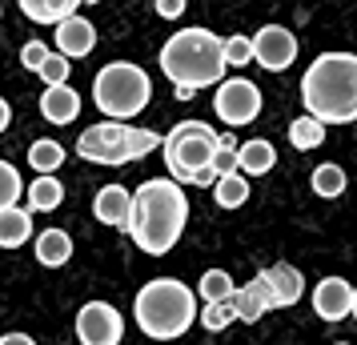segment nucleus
I'll return each instance as SVG.
<instances>
[{"label": "nucleus", "mask_w": 357, "mask_h": 345, "mask_svg": "<svg viewBox=\"0 0 357 345\" xmlns=\"http://www.w3.org/2000/svg\"><path fill=\"white\" fill-rule=\"evenodd\" d=\"M189 225V197L173 177H153L141 189H132V213H129V237L141 253L165 257L173 253Z\"/></svg>", "instance_id": "f257e3e1"}, {"label": "nucleus", "mask_w": 357, "mask_h": 345, "mask_svg": "<svg viewBox=\"0 0 357 345\" xmlns=\"http://www.w3.org/2000/svg\"><path fill=\"white\" fill-rule=\"evenodd\" d=\"M301 105L305 116L329 125L357 121V56L354 52H321L301 77Z\"/></svg>", "instance_id": "f03ea898"}, {"label": "nucleus", "mask_w": 357, "mask_h": 345, "mask_svg": "<svg viewBox=\"0 0 357 345\" xmlns=\"http://www.w3.org/2000/svg\"><path fill=\"white\" fill-rule=\"evenodd\" d=\"M161 65L165 81L173 89H217L225 81V40L209 29H181L161 45Z\"/></svg>", "instance_id": "7ed1b4c3"}, {"label": "nucleus", "mask_w": 357, "mask_h": 345, "mask_svg": "<svg viewBox=\"0 0 357 345\" xmlns=\"http://www.w3.org/2000/svg\"><path fill=\"white\" fill-rule=\"evenodd\" d=\"M132 317H137V329L145 337H153V342H177L201 317L197 289H189L177 277H153L132 297Z\"/></svg>", "instance_id": "20e7f679"}, {"label": "nucleus", "mask_w": 357, "mask_h": 345, "mask_svg": "<svg viewBox=\"0 0 357 345\" xmlns=\"http://www.w3.org/2000/svg\"><path fill=\"white\" fill-rule=\"evenodd\" d=\"M149 100H153V81L132 61H109L93 77V105H97V113H105V121L129 125L132 116L149 109Z\"/></svg>", "instance_id": "39448f33"}, {"label": "nucleus", "mask_w": 357, "mask_h": 345, "mask_svg": "<svg viewBox=\"0 0 357 345\" xmlns=\"http://www.w3.org/2000/svg\"><path fill=\"white\" fill-rule=\"evenodd\" d=\"M157 145H165V137H157L153 129L97 121L77 137V157L93 164H132L145 161L149 153H157Z\"/></svg>", "instance_id": "423d86ee"}, {"label": "nucleus", "mask_w": 357, "mask_h": 345, "mask_svg": "<svg viewBox=\"0 0 357 345\" xmlns=\"http://www.w3.org/2000/svg\"><path fill=\"white\" fill-rule=\"evenodd\" d=\"M217 145H221V132L205 125V121H181L165 132V169L177 185H193L197 173L213 169V157H217Z\"/></svg>", "instance_id": "0eeeda50"}, {"label": "nucleus", "mask_w": 357, "mask_h": 345, "mask_svg": "<svg viewBox=\"0 0 357 345\" xmlns=\"http://www.w3.org/2000/svg\"><path fill=\"white\" fill-rule=\"evenodd\" d=\"M261 89L249 77H225L213 93V113L225 121L229 129H241V125H253L261 116Z\"/></svg>", "instance_id": "6e6552de"}, {"label": "nucleus", "mask_w": 357, "mask_h": 345, "mask_svg": "<svg viewBox=\"0 0 357 345\" xmlns=\"http://www.w3.org/2000/svg\"><path fill=\"white\" fill-rule=\"evenodd\" d=\"M125 337V317L109 301H89L77 313V342L81 345H121Z\"/></svg>", "instance_id": "1a4fd4ad"}, {"label": "nucleus", "mask_w": 357, "mask_h": 345, "mask_svg": "<svg viewBox=\"0 0 357 345\" xmlns=\"http://www.w3.org/2000/svg\"><path fill=\"white\" fill-rule=\"evenodd\" d=\"M297 36L285 29V24H265L253 36V61H257L265 72H285V68L297 61Z\"/></svg>", "instance_id": "9d476101"}, {"label": "nucleus", "mask_w": 357, "mask_h": 345, "mask_svg": "<svg viewBox=\"0 0 357 345\" xmlns=\"http://www.w3.org/2000/svg\"><path fill=\"white\" fill-rule=\"evenodd\" d=\"M313 313L321 317V321H345V317H354V285L337 273H329L313 285Z\"/></svg>", "instance_id": "9b49d317"}, {"label": "nucleus", "mask_w": 357, "mask_h": 345, "mask_svg": "<svg viewBox=\"0 0 357 345\" xmlns=\"http://www.w3.org/2000/svg\"><path fill=\"white\" fill-rule=\"evenodd\" d=\"M233 309H237V321L257 325L269 309H277V297H273V289H269V281L257 273L253 281L237 285V293H233Z\"/></svg>", "instance_id": "f8f14e48"}, {"label": "nucleus", "mask_w": 357, "mask_h": 345, "mask_svg": "<svg viewBox=\"0 0 357 345\" xmlns=\"http://www.w3.org/2000/svg\"><path fill=\"white\" fill-rule=\"evenodd\" d=\"M129 213H132V193L125 185H100L93 197V217L109 229H129Z\"/></svg>", "instance_id": "ddd939ff"}, {"label": "nucleus", "mask_w": 357, "mask_h": 345, "mask_svg": "<svg viewBox=\"0 0 357 345\" xmlns=\"http://www.w3.org/2000/svg\"><path fill=\"white\" fill-rule=\"evenodd\" d=\"M93 49H97V29H93L89 17H73V20H65V24L56 29L52 52H61L65 61H81V56H89Z\"/></svg>", "instance_id": "4468645a"}, {"label": "nucleus", "mask_w": 357, "mask_h": 345, "mask_svg": "<svg viewBox=\"0 0 357 345\" xmlns=\"http://www.w3.org/2000/svg\"><path fill=\"white\" fill-rule=\"evenodd\" d=\"M261 277L269 281V289H273L277 297V309H289V305H297L301 297H305V277H301V269L289 261H277L269 265V269H261Z\"/></svg>", "instance_id": "2eb2a0df"}, {"label": "nucleus", "mask_w": 357, "mask_h": 345, "mask_svg": "<svg viewBox=\"0 0 357 345\" xmlns=\"http://www.w3.org/2000/svg\"><path fill=\"white\" fill-rule=\"evenodd\" d=\"M40 116L49 125H73L81 116V93L73 84H52L40 93Z\"/></svg>", "instance_id": "dca6fc26"}, {"label": "nucleus", "mask_w": 357, "mask_h": 345, "mask_svg": "<svg viewBox=\"0 0 357 345\" xmlns=\"http://www.w3.org/2000/svg\"><path fill=\"white\" fill-rule=\"evenodd\" d=\"M273 164H277L273 141H265V137L241 141V148H237V173H241V177H265Z\"/></svg>", "instance_id": "f3484780"}, {"label": "nucleus", "mask_w": 357, "mask_h": 345, "mask_svg": "<svg viewBox=\"0 0 357 345\" xmlns=\"http://www.w3.org/2000/svg\"><path fill=\"white\" fill-rule=\"evenodd\" d=\"M33 249H36V261L45 269H61V265L73 261V237L65 229H40Z\"/></svg>", "instance_id": "a211bd4d"}, {"label": "nucleus", "mask_w": 357, "mask_h": 345, "mask_svg": "<svg viewBox=\"0 0 357 345\" xmlns=\"http://www.w3.org/2000/svg\"><path fill=\"white\" fill-rule=\"evenodd\" d=\"M20 13L29 20H36V24H65V20H73L77 13H81V4L77 0H20Z\"/></svg>", "instance_id": "6ab92c4d"}, {"label": "nucleus", "mask_w": 357, "mask_h": 345, "mask_svg": "<svg viewBox=\"0 0 357 345\" xmlns=\"http://www.w3.org/2000/svg\"><path fill=\"white\" fill-rule=\"evenodd\" d=\"M33 241V213L29 209H4L0 213V249H20Z\"/></svg>", "instance_id": "aec40b11"}, {"label": "nucleus", "mask_w": 357, "mask_h": 345, "mask_svg": "<svg viewBox=\"0 0 357 345\" xmlns=\"http://www.w3.org/2000/svg\"><path fill=\"white\" fill-rule=\"evenodd\" d=\"M61 201H65L61 177H33V185H29V213H56Z\"/></svg>", "instance_id": "412c9836"}, {"label": "nucleus", "mask_w": 357, "mask_h": 345, "mask_svg": "<svg viewBox=\"0 0 357 345\" xmlns=\"http://www.w3.org/2000/svg\"><path fill=\"white\" fill-rule=\"evenodd\" d=\"M29 164H33L36 177H52V173H61V164H65V145L52 141V137H40V141L29 145Z\"/></svg>", "instance_id": "4be33fe9"}, {"label": "nucleus", "mask_w": 357, "mask_h": 345, "mask_svg": "<svg viewBox=\"0 0 357 345\" xmlns=\"http://www.w3.org/2000/svg\"><path fill=\"white\" fill-rule=\"evenodd\" d=\"M233 293H237L233 273H225V269H205V273H201L197 301H205V305H221V301H233Z\"/></svg>", "instance_id": "5701e85b"}, {"label": "nucleus", "mask_w": 357, "mask_h": 345, "mask_svg": "<svg viewBox=\"0 0 357 345\" xmlns=\"http://www.w3.org/2000/svg\"><path fill=\"white\" fill-rule=\"evenodd\" d=\"M309 185H313V193H317V197L337 201L341 193H345L349 177H345V169H341L337 161H325V164H317V169L309 173Z\"/></svg>", "instance_id": "b1692460"}, {"label": "nucleus", "mask_w": 357, "mask_h": 345, "mask_svg": "<svg viewBox=\"0 0 357 345\" xmlns=\"http://www.w3.org/2000/svg\"><path fill=\"white\" fill-rule=\"evenodd\" d=\"M289 145L297 153H309V148L325 145V125L313 121V116H293L289 121Z\"/></svg>", "instance_id": "393cba45"}, {"label": "nucleus", "mask_w": 357, "mask_h": 345, "mask_svg": "<svg viewBox=\"0 0 357 345\" xmlns=\"http://www.w3.org/2000/svg\"><path fill=\"white\" fill-rule=\"evenodd\" d=\"M213 201H217V209H241L245 201H249V177H241V173L221 177V181L213 185Z\"/></svg>", "instance_id": "a878e982"}, {"label": "nucleus", "mask_w": 357, "mask_h": 345, "mask_svg": "<svg viewBox=\"0 0 357 345\" xmlns=\"http://www.w3.org/2000/svg\"><path fill=\"white\" fill-rule=\"evenodd\" d=\"M20 193H24V181H20L17 164L0 161V213H4V209H17Z\"/></svg>", "instance_id": "bb28decb"}, {"label": "nucleus", "mask_w": 357, "mask_h": 345, "mask_svg": "<svg viewBox=\"0 0 357 345\" xmlns=\"http://www.w3.org/2000/svg\"><path fill=\"white\" fill-rule=\"evenodd\" d=\"M237 321V309H233V301H221V305H201V325L209 329V333H221Z\"/></svg>", "instance_id": "cd10ccee"}, {"label": "nucleus", "mask_w": 357, "mask_h": 345, "mask_svg": "<svg viewBox=\"0 0 357 345\" xmlns=\"http://www.w3.org/2000/svg\"><path fill=\"white\" fill-rule=\"evenodd\" d=\"M253 61V36H241V33H233L225 36V65L229 68H241Z\"/></svg>", "instance_id": "c85d7f7f"}, {"label": "nucleus", "mask_w": 357, "mask_h": 345, "mask_svg": "<svg viewBox=\"0 0 357 345\" xmlns=\"http://www.w3.org/2000/svg\"><path fill=\"white\" fill-rule=\"evenodd\" d=\"M49 56H52V49L45 40H24V45H20V65L29 68V72H40Z\"/></svg>", "instance_id": "c756f323"}, {"label": "nucleus", "mask_w": 357, "mask_h": 345, "mask_svg": "<svg viewBox=\"0 0 357 345\" xmlns=\"http://www.w3.org/2000/svg\"><path fill=\"white\" fill-rule=\"evenodd\" d=\"M40 81H45V89H52V84H68V61L61 56V52H52L49 61H45Z\"/></svg>", "instance_id": "7c9ffc66"}, {"label": "nucleus", "mask_w": 357, "mask_h": 345, "mask_svg": "<svg viewBox=\"0 0 357 345\" xmlns=\"http://www.w3.org/2000/svg\"><path fill=\"white\" fill-rule=\"evenodd\" d=\"M181 13H185V0H157V17L173 20V17H181Z\"/></svg>", "instance_id": "2f4dec72"}, {"label": "nucleus", "mask_w": 357, "mask_h": 345, "mask_svg": "<svg viewBox=\"0 0 357 345\" xmlns=\"http://www.w3.org/2000/svg\"><path fill=\"white\" fill-rule=\"evenodd\" d=\"M0 345H36V342L29 337V333H17V329H13V333H4V337H0Z\"/></svg>", "instance_id": "473e14b6"}, {"label": "nucleus", "mask_w": 357, "mask_h": 345, "mask_svg": "<svg viewBox=\"0 0 357 345\" xmlns=\"http://www.w3.org/2000/svg\"><path fill=\"white\" fill-rule=\"evenodd\" d=\"M8 125H13V109H8V100L0 97V132H8Z\"/></svg>", "instance_id": "72a5a7b5"}, {"label": "nucleus", "mask_w": 357, "mask_h": 345, "mask_svg": "<svg viewBox=\"0 0 357 345\" xmlns=\"http://www.w3.org/2000/svg\"><path fill=\"white\" fill-rule=\"evenodd\" d=\"M354 321H357V285H354Z\"/></svg>", "instance_id": "f704fd0d"}, {"label": "nucleus", "mask_w": 357, "mask_h": 345, "mask_svg": "<svg viewBox=\"0 0 357 345\" xmlns=\"http://www.w3.org/2000/svg\"><path fill=\"white\" fill-rule=\"evenodd\" d=\"M333 345H349V342H333Z\"/></svg>", "instance_id": "c9c22d12"}, {"label": "nucleus", "mask_w": 357, "mask_h": 345, "mask_svg": "<svg viewBox=\"0 0 357 345\" xmlns=\"http://www.w3.org/2000/svg\"><path fill=\"white\" fill-rule=\"evenodd\" d=\"M0 17H4V8H0Z\"/></svg>", "instance_id": "e433bc0d"}]
</instances>
